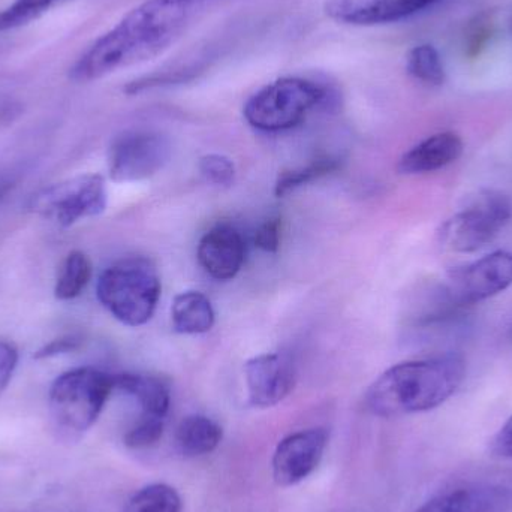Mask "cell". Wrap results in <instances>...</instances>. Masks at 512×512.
I'll return each instance as SVG.
<instances>
[{
	"label": "cell",
	"mask_w": 512,
	"mask_h": 512,
	"mask_svg": "<svg viewBox=\"0 0 512 512\" xmlns=\"http://www.w3.org/2000/svg\"><path fill=\"white\" fill-rule=\"evenodd\" d=\"M156 265L143 256L122 259L99 276V303L123 325L141 327L155 315L161 298Z\"/></svg>",
	"instance_id": "3957f363"
},
{
	"label": "cell",
	"mask_w": 512,
	"mask_h": 512,
	"mask_svg": "<svg viewBox=\"0 0 512 512\" xmlns=\"http://www.w3.org/2000/svg\"><path fill=\"white\" fill-rule=\"evenodd\" d=\"M183 502L174 487L164 483L149 484L138 490L126 512H182Z\"/></svg>",
	"instance_id": "7402d4cb"
},
{
	"label": "cell",
	"mask_w": 512,
	"mask_h": 512,
	"mask_svg": "<svg viewBox=\"0 0 512 512\" xmlns=\"http://www.w3.org/2000/svg\"><path fill=\"white\" fill-rule=\"evenodd\" d=\"M328 445V432L322 427L298 430L283 438L271 460L274 483L294 487L303 483L321 465Z\"/></svg>",
	"instance_id": "30bf717a"
},
{
	"label": "cell",
	"mask_w": 512,
	"mask_h": 512,
	"mask_svg": "<svg viewBox=\"0 0 512 512\" xmlns=\"http://www.w3.org/2000/svg\"><path fill=\"white\" fill-rule=\"evenodd\" d=\"M493 456L502 460H512V417L496 433L490 444Z\"/></svg>",
	"instance_id": "f1b7e54d"
},
{
	"label": "cell",
	"mask_w": 512,
	"mask_h": 512,
	"mask_svg": "<svg viewBox=\"0 0 512 512\" xmlns=\"http://www.w3.org/2000/svg\"><path fill=\"white\" fill-rule=\"evenodd\" d=\"M340 168H342V159L336 158V156H322L303 167L282 171L274 185V195L279 198L286 197L295 189L309 185L328 174L336 173Z\"/></svg>",
	"instance_id": "d6986e66"
},
{
	"label": "cell",
	"mask_w": 512,
	"mask_h": 512,
	"mask_svg": "<svg viewBox=\"0 0 512 512\" xmlns=\"http://www.w3.org/2000/svg\"><path fill=\"white\" fill-rule=\"evenodd\" d=\"M463 153V140L456 132L430 135L399 159L397 170L406 176L435 173L456 162Z\"/></svg>",
	"instance_id": "9a60e30c"
},
{
	"label": "cell",
	"mask_w": 512,
	"mask_h": 512,
	"mask_svg": "<svg viewBox=\"0 0 512 512\" xmlns=\"http://www.w3.org/2000/svg\"><path fill=\"white\" fill-rule=\"evenodd\" d=\"M331 99L333 92L327 84L300 75H288L255 92L246 102L243 114L246 122L258 131H289Z\"/></svg>",
	"instance_id": "277c9868"
},
{
	"label": "cell",
	"mask_w": 512,
	"mask_h": 512,
	"mask_svg": "<svg viewBox=\"0 0 512 512\" xmlns=\"http://www.w3.org/2000/svg\"><path fill=\"white\" fill-rule=\"evenodd\" d=\"M493 21L487 15H481L469 27L468 36H466V56H480L481 51L486 48L487 42L492 38Z\"/></svg>",
	"instance_id": "484cf974"
},
{
	"label": "cell",
	"mask_w": 512,
	"mask_h": 512,
	"mask_svg": "<svg viewBox=\"0 0 512 512\" xmlns=\"http://www.w3.org/2000/svg\"><path fill=\"white\" fill-rule=\"evenodd\" d=\"M114 390L135 399L141 408L140 418L167 421L171 406L170 388L158 376L120 373L114 375Z\"/></svg>",
	"instance_id": "2e32d148"
},
{
	"label": "cell",
	"mask_w": 512,
	"mask_h": 512,
	"mask_svg": "<svg viewBox=\"0 0 512 512\" xmlns=\"http://www.w3.org/2000/svg\"><path fill=\"white\" fill-rule=\"evenodd\" d=\"M218 2L222 0H144L78 57L69 77L90 83L155 59L185 35L201 12Z\"/></svg>",
	"instance_id": "6da1fadb"
},
{
	"label": "cell",
	"mask_w": 512,
	"mask_h": 512,
	"mask_svg": "<svg viewBox=\"0 0 512 512\" xmlns=\"http://www.w3.org/2000/svg\"><path fill=\"white\" fill-rule=\"evenodd\" d=\"M221 424L206 415H189L176 429V447L182 456L197 459L212 454L221 445Z\"/></svg>",
	"instance_id": "e0dca14e"
},
{
	"label": "cell",
	"mask_w": 512,
	"mask_h": 512,
	"mask_svg": "<svg viewBox=\"0 0 512 512\" xmlns=\"http://www.w3.org/2000/svg\"><path fill=\"white\" fill-rule=\"evenodd\" d=\"M198 261L209 276L231 280L240 273L246 259V243L231 225H218L204 234L198 245Z\"/></svg>",
	"instance_id": "5bb4252c"
},
{
	"label": "cell",
	"mask_w": 512,
	"mask_h": 512,
	"mask_svg": "<svg viewBox=\"0 0 512 512\" xmlns=\"http://www.w3.org/2000/svg\"><path fill=\"white\" fill-rule=\"evenodd\" d=\"M78 346H80V339H78V337H62V339L53 340V342L48 343L44 348L39 349L35 357L50 358L54 357V355L66 354V352L74 351Z\"/></svg>",
	"instance_id": "f546056e"
},
{
	"label": "cell",
	"mask_w": 512,
	"mask_h": 512,
	"mask_svg": "<svg viewBox=\"0 0 512 512\" xmlns=\"http://www.w3.org/2000/svg\"><path fill=\"white\" fill-rule=\"evenodd\" d=\"M249 403L267 409L282 403L294 390L297 370L288 355L262 354L245 366Z\"/></svg>",
	"instance_id": "7c38bea8"
},
{
	"label": "cell",
	"mask_w": 512,
	"mask_h": 512,
	"mask_svg": "<svg viewBox=\"0 0 512 512\" xmlns=\"http://www.w3.org/2000/svg\"><path fill=\"white\" fill-rule=\"evenodd\" d=\"M113 391L114 375L80 367L56 378L48 394V405L59 427L66 432L84 433L101 417Z\"/></svg>",
	"instance_id": "5b68a950"
},
{
	"label": "cell",
	"mask_w": 512,
	"mask_h": 512,
	"mask_svg": "<svg viewBox=\"0 0 512 512\" xmlns=\"http://www.w3.org/2000/svg\"><path fill=\"white\" fill-rule=\"evenodd\" d=\"M107 185L99 174H84L42 189L32 198L30 209L60 227L101 215L107 209Z\"/></svg>",
	"instance_id": "52a82bcc"
},
{
	"label": "cell",
	"mask_w": 512,
	"mask_h": 512,
	"mask_svg": "<svg viewBox=\"0 0 512 512\" xmlns=\"http://www.w3.org/2000/svg\"><path fill=\"white\" fill-rule=\"evenodd\" d=\"M171 319L176 333L203 334L215 325V309L203 292L186 291L174 298Z\"/></svg>",
	"instance_id": "ac0fdd59"
},
{
	"label": "cell",
	"mask_w": 512,
	"mask_h": 512,
	"mask_svg": "<svg viewBox=\"0 0 512 512\" xmlns=\"http://www.w3.org/2000/svg\"><path fill=\"white\" fill-rule=\"evenodd\" d=\"M12 186L14 185H12V182H9V180L0 179V200L11 191Z\"/></svg>",
	"instance_id": "4dcf8cb0"
},
{
	"label": "cell",
	"mask_w": 512,
	"mask_h": 512,
	"mask_svg": "<svg viewBox=\"0 0 512 512\" xmlns=\"http://www.w3.org/2000/svg\"><path fill=\"white\" fill-rule=\"evenodd\" d=\"M18 364V351L12 343L0 340V393L8 387Z\"/></svg>",
	"instance_id": "83f0119b"
},
{
	"label": "cell",
	"mask_w": 512,
	"mask_h": 512,
	"mask_svg": "<svg viewBox=\"0 0 512 512\" xmlns=\"http://www.w3.org/2000/svg\"><path fill=\"white\" fill-rule=\"evenodd\" d=\"M466 363L444 354L405 361L385 370L366 393V406L382 418L423 414L444 405L462 387Z\"/></svg>",
	"instance_id": "7a4b0ae2"
},
{
	"label": "cell",
	"mask_w": 512,
	"mask_h": 512,
	"mask_svg": "<svg viewBox=\"0 0 512 512\" xmlns=\"http://www.w3.org/2000/svg\"><path fill=\"white\" fill-rule=\"evenodd\" d=\"M512 490L499 484L471 483L439 493L414 512H510Z\"/></svg>",
	"instance_id": "4fadbf2b"
},
{
	"label": "cell",
	"mask_w": 512,
	"mask_h": 512,
	"mask_svg": "<svg viewBox=\"0 0 512 512\" xmlns=\"http://www.w3.org/2000/svg\"><path fill=\"white\" fill-rule=\"evenodd\" d=\"M442 0H325L328 18L348 26H382L408 20Z\"/></svg>",
	"instance_id": "8fae6325"
},
{
	"label": "cell",
	"mask_w": 512,
	"mask_h": 512,
	"mask_svg": "<svg viewBox=\"0 0 512 512\" xmlns=\"http://www.w3.org/2000/svg\"><path fill=\"white\" fill-rule=\"evenodd\" d=\"M200 171L207 182L216 186H231L236 180V165L228 156L212 155L200 159Z\"/></svg>",
	"instance_id": "d4e9b609"
},
{
	"label": "cell",
	"mask_w": 512,
	"mask_h": 512,
	"mask_svg": "<svg viewBox=\"0 0 512 512\" xmlns=\"http://www.w3.org/2000/svg\"><path fill=\"white\" fill-rule=\"evenodd\" d=\"M512 219V203L498 191H481L465 209L442 225L441 242L457 254H472L490 245Z\"/></svg>",
	"instance_id": "8992f818"
},
{
	"label": "cell",
	"mask_w": 512,
	"mask_h": 512,
	"mask_svg": "<svg viewBox=\"0 0 512 512\" xmlns=\"http://www.w3.org/2000/svg\"><path fill=\"white\" fill-rule=\"evenodd\" d=\"M282 239V225L279 218L267 219L255 233V246L267 254H276Z\"/></svg>",
	"instance_id": "4316f807"
},
{
	"label": "cell",
	"mask_w": 512,
	"mask_h": 512,
	"mask_svg": "<svg viewBox=\"0 0 512 512\" xmlns=\"http://www.w3.org/2000/svg\"><path fill=\"white\" fill-rule=\"evenodd\" d=\"M62 0H12L0 11V32L18 29L50 11Z\"/></svg>",
	"instance_id": "603a6c76"
},
{
	"label": "cell",
	"mask_w": 512,
	"mask_h": 512,
	"mask_svg": "<svg viewBox=\"0 0 512 512\" xmlns=\"http://www.w3.org/2000/svg\"><path fill=\"white\" fill-rule=\"evenodd\" d=\"M171 159L167 137L153 131H129L117 137L108 152V173L116 183L150 179Z\"/></svg>",
	"instance_id": "9c48e42d"
},
{
	"label": "cell",
	"mask_w": 512,
	"mask_h": 512,
	"mask_svg": "<svg viewBox=\"0 0 512 512\" xmlns=\"http://www.w3.org/2000/svg\"><path fill=\"white\" fill-rule=\"evenodd\" d=\"M165 420L138 418L137 423L126 432L123 442L131 450H147L161 441L165 430Z\"/></svg>",
	"instance_id": "cb8c5ba5"
},
{
	"label": "cell",
	"mask_w": 512,
	"mask_h": 512,
	"mask_svg": "<svg viewBox=\"0 0 512 512\" xmlns=\"http://www.w3.org/2000/svg\"><path fill=\"white\" fill-rule=\"evenodd\" d=\"M92 277V262L80 251L71 252L63 261L54 286L57 300H74L86 288Z\"/></svg>",
	"instance_id": "ffe728a7"
},
{
	"label": "cell",
	"mask_w": 512,
	"mask_h": 512,
	"mask_svg": "<svg viewBox=\"0 0 512 512\" xmlns=\"http://www.w3.org/2000/svg\"><path fill=\"white\" fill-rule=\"evenodd\" d=\"M406 71L412 78L427 86L439 87L447 80L441 54L430 44L417 45L409 50Z\"/></svg>",
	"instance_id": "44dd1931"
},
{
	"label": "cell",
	"mask_w": 512,
	"mask_h": 512,
	"mask_svg": "<svg viewBox=\"0 0 512 512\" xmlns=\"http://www.w3.org/2000/svg\"><path fill=\"white\" fill-rule=\"evenodd\" d=\"M511 285L512 252L501 251L448 271L438 291L450 306L465 312Z\"/></svg>",
	"instance_id": "ba28073f"
}]
</instances>
